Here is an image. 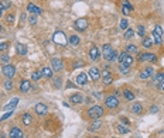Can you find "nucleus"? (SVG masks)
<instances>
[{
	"label": "nucleus",
	"instance_id": "nucleus-1",
	"mask_svg": "<svg viewBox=\"0 0 164 138\" xmlns=\"http://www.w3.org/2000/svg\"><path fill=\"white\" fill-rule=\"evenodd\" d=\"M103 114H105V111H103V107H101V106H92L91 109H88V111H86V116H88V118L89 120H99V118L102 117Z\"/></svg>",
	"mask_w": 164,
	"mask_h": 138
},
{
	"label": "nucleus",
	"instance_id": "nucleus-2",
	"mask_svg": "<svg viewBox=\"0 0 164 138\" xmlns=\"http://www.w3.org/2000/svg\"><path fill=\"white\" fill-rule=\"evenodd\" d=\"M118 62H119V64H122V65H126V66H129V68H130V66L133 65V62H135V58L132 57L130 54H127L126 51H125V52H120L119 54Z\"/></svg>",
	"mask_w": 164,
	"mask_h": 138
},
{
	"label": "nucleus",
	"instance_id": "nucleus-3",
	"mask_svg": "<svg viewBox=\"0 0 164 138\" xmlns=\"http://www.w3.org/2000/svg\"><path fill=\"white\" fill-rule=\"evenodd\" d=\"M105 106H106L108 109H116L118 106H119V99H118V96H115V94H112V96H106L105 97Z\"/></svg>",
	"mask_w": 164,
	"mask_h": 138
},
{
	"label": "nucleus",
	"instance_id": "nucleus-4",
	"mask_svg": "<svg viewBox=\"0 0 164 138\" xmlns=\"http://www.w3.org/2000/svg\"><path fill=\"white\" fill-rule=\"evenodd\" d=\"M137 61L139 62H157V55L154 54H149V52H139L137 55Z\"/></svg>",
	"mask_w": 164,
	"mask_h": 138
},
{
	"label": "nucleus",
	"instance_id": "nucleus-5",
	"mask_svg": "<svg viewBox=\"0 0 164 138\" xmlns=\"http://www.w3.org/2000/svg\"><path fill=\"white\" fill-rule=\"evenodd\" d=\"M2 73H3V75L7 77V79H12V77L16 75V66L10 65V64H7V65H3V68H2Z\"/></svg>",
	"mask_w": 164,
	"mask_h": 138
},
{
	"label": "nucleus",
	"instance_id": "nucleus-6",
	"mask_svg": "<svg viewBox=\"0 0 164 138\" xmlns=\"http://www.w3.org/2000/svg\"><path fill=\"white\" fill-rule=\"evenodd\" d=\"M88 55H89V59L91 61H99V58H101V51H99V48L96 47V45H92L89 48V51H88Z\"/></svg>",
	"mask_w": 164,
	"mask_h": 138
},
{
	"label": "nucleus",
	"instance_id": "nucleus-7",
	"mask_svg": "<svg viewBox=\"0 0 164 138\" xmlns=\"http://www.w3.org/2000/svg\"><path fill=\"white\" fill-rule=\"evenodd\" d=\"M74 28L77 30V31H79V33L85 31V30L88 28V20H86V18H78V20L74 23Z\"/></svg>",
	"mask_w": 164,
	"mask_h": 138
},
{
	"label": "nucleus",
	"instance_id": "nucleus-8",
	"mask_svg": "<svg viewBox=\"0 0 164 138\" xmlns=\"http://www.w3.org/2000/svg\"><path fill=\"white\" fill-rule=\"evenodd\" d=\"M51 68L55 72H61L62 69H64V61H62L61 58H53L51 59Z\"/></svg>",
	"mask_w": 164,
	"mask_h": 138
},
{
	"label": "nucleus",
	"instance_id": "nucleus-9",
	"mask_svg": "<svg viewBox=\"0 0 164 138\" xmlns=\"http://www.w3.org/2000/svg\"><path fill=\"white\" fill-rule=\"evenodd\" d=\"M153 75H154V69H153L152 66H146V68L139 73V77L143 79V80H147V79H150Z\"/></svg>",
	"mask_w": 164,
	"mask_h": 138
},
{
	"label": "nucleus",
	"instance_id": "nucleus-10",
	"mask_svg": "<svg viewBox=\"0 0 164 138\" xmlns=\"http://www.w3.org/2000/svg\"><path fill=\"white\" fill-rule=\"evenodd\" d=\"M102 75V77H103V85L105 86H108V85H112V82H113V76H112V73H111V71H109V68H105L103 69V72L101 73Z\"/></svg>",
	"mask_w": 164,
	"mask_h": 138
},
{
	"label": "nucleus",
	"instance_id": "nucleus-11",
	"mask_svg": "<svg viewBox=\"0 0 164 138\" xmlns=\"http://www.w3.org/2000/svg\"><path fill=\"white\" fill-rule=\"evenodd\" d=\"M88 76L92 79L94 82H96V80H99L101 79V71H99V68H96V66H92V68L88 71Z\"/></svg>",
	"mask_w": 164,
	"mask_h": 138
},
{
	"label": "nucleus",
	"instance_id": "nucleus-12",
	"mask_svg": "<svg viewBox=\"0 0 164 138\" xmlns=\"http://www.w3.org/2000/svg\"><path fill=\"white\" fill-rule=\"evenodd\" d=\"M34 111L38 114V116H45L48 113V106L44 104V103H37L34 106Z\"/></svg>",
	"mask_w": 164,
	"mask_h": 138
},
{
	"label": "nucleus",
	"instance_id": "nucleus-13",
	"mask_svg": "<svg viewBox=\"0 0 164 138\" xmlns=\"http://www.w3.org/2000/svg\"><path fill=\"white\" fill-rule=\"evenodd\" d=\"M84 102H85V97L81 93H74L70 96V103H72V104H82Z\"/></svg>",
	"mask_w": 164,
	"mask_h": 138
},
{
	"label": "nucleus",
	"instance_id": "nucleus-14",
	"mask_svg": "<svg viewBox=\"0 0 164 138\" xmlns=\"http://www.w3.org/2000/svg\"><path fill=\"white\" fill-rule=\"evenodd\" d=\"M30 89H31V82L27 79H21L20 85H19V90L21 93H27V92H30Z\"/></svg>",
	"mask_w": 164,
	"mask_h": 138
},
{
	"label": "nucleus",
	"instance_id": "nucleus-15",
	"mask_svg": "<svg viewBox=\"0 0 164 138\" xmlns=\"http://www.w3.org/2000/svg\"><path fill=\"white\" fill-rule=\"evenodd\" d=\"M54 41H55L57 44H61L62 47L67 44V40H65V37H64V33H61V31H57V33L54 34Z\"/></svg>",
	"mask_w": 164,
	"mask_h": 138
},
{
	"label": "nucleus",
	"instance_id": "nucleus-16",
	"mask_svg": "<svg viewBox=\"0 0 164 138\" xmlns=\"http://www.w3.org/2000/svg\"><path fill=\"white\" fill-rule=\"evenodd\" d=\"M10 138H24V133L19 127H13L10 130Z\"/></svg>",
	"mask_w": 164,
	"mask_h": 138
},
{
	"label": "nucleus",
	"instance_id": "nucleus-17",
	"mask_svg": "<svg viewBox=\"0 0 164 138\" xmlns=\"http://www.w3.org/2000/svg\"><path fill=\"white\" fill-rule=\"evenodd\" d=\"M27 12H29V13H33L34 16H40L43 10H41L38 6H36V4L29 3V4H27Z\"/></svg>",
	"mask_w": 164,
	"mask_h": 138
},
{
	"label": "nucleus",
	"instance_id": "nucleus-18",
	"mask_svg": "<svg viewBox=\"0 0 164 138\" xmlns=\"http://www.w3.org/2000/svg\"><path fill=\"white\" fill-rule=\"evenodd\" d=\"M113 52V48H112V45L111 44H105L103 45V48H102V55L103 58L108 61V58L111 57V54Z\"/></svg>",
	"mask_w": 164,
	"mask_h": 138
},
{
	"label": "nucleus",
	"instance_id": "nucleus-19",
	"mask_svg": "<svg viewBox=\"0 0 164 138\" xmlns=\"http://www.w3.org/2000/svg\"><path fill=\"white\" fill-rule=\"evenodd\" d=\"M88 83V75L86 73H79L78 76H77V85L78 86H85Z\"/></svg>",
	"mask_w": 164,
	"mask_h": 138
},
{
	"label": "nucleus",
	"instance_id": "nucleus-20",
	"mask_svg": "<svg viewBox=\"0 0 164 138\" xmlns=\"http://www.w3.org/2000/svg\"><path fill=\"white\" fill-rule=\"evenodd\" d=\"M144 109L143 106H142V103H133L132 104V113L133 114H137V116H140V114H143Z\"/></svg>",
	"mask_w": 164,
	"mask_h": 138
},
{
	"label": "nucleus",
	"instance_id": "nucleus-21",
	"mask_svg": "<svg viewBox=\"0 0 164 138\" xmlns=\"http://www.w3.org/2000/svg\"><path fill=\"white\" fill-rule=\"evenodd\" d=\"M17 103H19V99H17V97L12 99V100L9 102V104H6L3 107V110H6V111H13V110L17 107Z\"/></svg>",
	"mask_w": 164,
	"mask_h": 138
},
{
	"label": "nucleus",
	"instance_id": "nucleus-22",
	"mask_svg": "<svg viewBox=\"0 0 164 138\" xmlns=\"http://www.w3.org/2000/svg\"><path fill=\"white\" fill-rule=\"evenodd\" d=\"M16 51L19 55H27V52H29V49H27V47H26L24 44H21V42H17L16 44Z\"/></svg>",
	"mask_w": 164,
	"mask_h": 138
},
{
	"label": "nucleus",
	"instance_id": "nucleus-23",
	"mask_svg": "<svg viewBox=\"0 0 164 138\" xmlns=\"http://www.w3.org/2000/svg\"><path fill=\"white\" fill-rule=\"evenodd\" d=\"M115 130L119 133V134H129L130 133V128L125 124H116L115 126Z\"/></svg>",
	"mask_w": 164,
	"mask_h": 138
},
{
	"label": "nucleus",
	"instance_id": "nucleus-24",
	"mask_svg": "<svg viewBox=\"0 0 164 138\" xmlns=\"http://www.w3.org/2000/svg\"><path fill=\"white\" fill-rule=\"evenodd\" d=\"M21 123H23L24 126H31V123H33V117H31V114L30 113H23V116H21Z\"/></svg>",
	"mask_w": 164,
	"mask_h": 138
},
{
	"label": "nucleus",
	"instance_id": "nucleus-25",
	"mask_svg": "<svg viewBox=\"0 0 164 138\" xmlns=\"http://www.w3.org/2000/svg\"><path fill=\"white\" fill-rule=\"evenodd\" d=\"M41 73H43V76L45 77V79H51L53 77V68H48V66H44V68H41L40 69Z\"/></svg>",
	"mask_w": 164,
	"mask_h": 138
},
{
	"label": "nucleus",
	"instance_id": "nucleus-26",
	"mask_svg": "<svg viewBox=\"0 0 164 138\" xmlns=\"http://www.w3.org/2000/svg\"><path fill=\"white\" fill-rule=\"evenodd\" d=\"M142 45H143L146 49H149V48H152L153 45H154V41H153L152 37H144L143 41H142Z\"/></svg>",
	"mask_w": 164,
	"mask_h": 138
},
{
	"label": "nucleus",
	"instance_id": "nucleus-27",
	"mask_svg": "<svg viewBox=\"0 0 164 138\" xmlns=\"http://www.w3.org/2000/svg\"><path fill=\"white\" fill-rule=\"evenodd\" d=\"M122 93H123V97L126 99V100H129V102L135 100V93H133L130 89H123Z\"/></svg>",
	"mask_w": 164,
	"mask_h": 138
},
{
	"label": "nucleus",
	"instance_id": "nucleus-28",
	"mask_svg": "<svg viewBox=\"0 0 164 138\" xmlns=\"http://www.w3.org/2000/svg\"><path fill=\"white\" fill-rule=\"evenodd\" d=\"M68 42L71 44V47H78L79 42H81V40H79L78 35H75V34H72V35L68 38Z\"/></svg>",
	"mask_w": 164,
	"mask_h": 138
},
{
	"label": "nucleus",
	"instance_id": "nucleus-29",
	"mask_svg": "<svg viewBox=\"0 0 164 138\" xmlns=\"http://www.w3.org/2000/svg\"><path fill=\"white\" fill-rule=\"evenodd\" d=\"M14 21H16V14H14V13H9L7 16H6V24L13 25Z\"/></svg>",
	"mask_w": 164,
	"mask_h": 138
},
{
	"label": "nucleus",
	"instance_id": "nucleus-30",
	"mask_svg": "<svg viewBox=\"0 0 164 138\" xmlns=\"http://www.w3.org/2000/svg\"><path fill=\"white\" fill-rule=\"evenodd\" d=\"M126 52L127 54H137L139 52V48H137L135 44H129L126 47Z\"/></svg>",
	"mask_w": 164,
	"mask_h": 138
},
{
	"label": "nucleus",
	"instance_id": "nucleus-31",
	"mask_svg": "<svg viewBox=\"0 0 164 138\" xmlns=\"http://www.w3.org/2000/svg\"><path fill=\"white\" fill-rule=\"evenodd\" d=\"M12 7V2L10 0H0V8L2 10H7Z\"/></svg>",
	"mask_w": 164,
	"mask_h": 138
},
{
	"label": "nucleus",
	"instance_id": "nucleus-32",
	"mask_svg": "<svg viewBox=\"0 0 164 138\" xmlns=\"http://www.w3.org/2000/svg\"><path fill=\"white\" fill-rule=\"evenodd\" d=\"M101 126H102V123L99 121V120H94V123H92V124H91V127H89V131L99 130V128H101Z\"/></svg>",
	"mask_w": 164,
	"mask_h": 138
},
{
	"label": "nucleus",
	"instance_id": "nucleus-33",
	"mask_svg": "<svg viewBox=\"0 0 164 138\" xmlns=\"http://www.w3.org/2000/svg\"><path fill=\"white\" fill-rule=\"evenodd\" d=\"M123 37H125V40H130V38H133V37H135V31H133L132 28L125 30V34H123Z\"/></svg>",
	"mask_w": 164,
	"mask_h": 138
},
{
	"label": "nucleus",
	"instance_id": "nucleus-34",
	"mask_svg": "<svg viewBox=\"0 0 164 138\" xmlns=\"http://www.w3.org/2000/svg\"><path fill=\"white\" fill-rule=\"evenodd\" d=\"M118 58H119V52H118L116 49H113V52L111 54V57L108 58V62H116Z\"/></svg>",
	"mask_w": 164,
	"mask_h": 138
},
{
	"label": "nucleus",
	"instance_id": "nucleus-35",
	"mask_svg": "<svg viewBox=\"0 0 164 138\" xmlns=\"http://www.w3.org/2000/svg\"><path fill=\"white\" fill-rule=\"evenodd\" d=\"M119 72L122 73V75H129L130 73V68L126 65H122V64H119Z\"/></svg>",
	"mask_w": 164,
	"mask_h": 138
},
{
	"label": "nucleus",
	"instance_id": "nucleus-36",
	"mask_svg": "<svg viewBox=\"0 0 164 138\" xmlns=\"http://www.w3.org/2000/svg\"><path fill=\"white\" fill-rule=\"evenodd\" d=\"M53 85H54V87L55 89H60L62 86V79L60 76H57V77H54V80H53Z\"/></svg>",
	"mask_w": 164,
	"mask_h": 138
},
{
	"label": "nucleus",
	"instance_id": "nucleus-37",
	"mask_svg": "<svg viewBox=\"0 0 164 138\" xmlns=\"http://www.w3.org/2000/svg\"><path fill=\"white\" fill-rule=\"evenodd\" d=\"M41 76H43V73H41V71H34L33 73H31V80H40Z\"/></svg>",
	"mask_w": 164,
	"mask_h": 138
},
{
	"label": "nucleus",
	"instance_id": "nucleus-38",
	"mask_svg": "<svg viewBox=\"0 0 164 138\" xmlns=\"http://www.w3.org/2000/svg\"><path fill=\"white\" fill-rule=\"evenodd\" d=\"M13 87H14V85H13V80H10V79H7V80L4 82V89L7 90V92H12Z\"/></svg>",
	"mask_w": 164,
	"mask_h": 138
},
{
	"label": "nucleus",
	"instance_id": "nucleus-39",
	"mask_svg": "<svg viewBox=\"0 0 164 138\" xmlns=\"http://www.w3.org/2000/svg\"><path fill=\"white\" fill-rule=\"evenodd\" d=\"M152 35H153V41H154V44H156V45H161V44H163V38H161L160 35H157L156 33H153Z\"/></svg>",
	"mask_w": 164,
	"mask_h": 138
},
{
	"label": "nucleus",
	"instance_id": "nucleus-40",
	"mask_svg": "<svg viewBox=\"0 0 164 138\" xmlns=\"http://www.w3.org/2000/svg\"><path fill=\"white\" fill-rule=\"evenodd\" d=\"M153 33H156L157 35L163 37V34H164V30H163V27H161L160 24H156V27H154V31H153Z\"/></svg>",
	"mask_w": 164,
	"mask_h": 138
},
{
	"label": "nucleus",
	"instance_id": "nucleus-41",
	"mask_svg": "<svg viewBox=\"0 0 164 138\" xmlns=\"http://www.w3.org/2000/svg\"><path fill=\"white\" fill-rule=\"evenodd\" d=\"M119 27L122 30H127V28H129V21H127V18H122V20H120Z\"/></svg>",
	"mask_w": 164,
	"mask_h": 138
},
{
	"label": "nucleus",
	"instance_id": "nucleus-42",
	"mask_svg": "<svg viewBox=\"0 0 164 138\" xmlns=\"http://www.w3.org/2000/svg\"><path fill=\"white\" fill-rule=\"evenodd\" d=\"M164 80V73L163 72H160V73H157L156 76H154V82H157L159 85H160L161 82Z\"/></svg>",
	"mask_w": 164,
	"mask_h": 138
},
{
	"label": "nucleus",
	"instance_id": "nucleus-43",
	"mask_svg": "<svg viewBox=\"0 0 164 138\" xmlns=\"http://www.w3.org/2000/svg\"><path fill=\"white\" fill-rule=\"evenodd\" d=\"M0 62H2V64H4V65H7L9 62H10V57L4 54V55H2V57H0Z\"/></svg>",
	"mask_w": 164,
	"mask_h": 138
},
{
	"label": "nucleus",
	"instance_id": "nucleus-44",
	"mask_svg": "<svg viewBox=\"0 0 164 138\" xmlns=\"http://www.w3.org/2000/svg\"><path fill=\"white\" fill-rule=\"evenodd\" d=\"M137 31H139V35H140V37H143V38H144V27H143L142 24L137 25Z\"/></svg>",
	"mask_w": 164,
	"mask_h": 138
},
{
	"label": "nucleus",
	"instance_id": "nucleus-45",
	"mask_svg": "<svg viewBox=\"0 0 164 138\" xmlns=\"http://www.w3.org/2000/svg\"><path fill=\"white\" fill-rule=\"evenodd\" d=\"M12 114H13V111H7V113L4 114V116H2V117H0V121H4V120H7L9 117H12Z\"/></svg>",
	"mask_w": 164,
	"mask_h": 138
},
{
	"label": "nucleus",
	"instance_id": "nucleus-46",
	"mask_svg": "<svg viewBox=\"0 0 164 138\" xmlns=\"http://www.w3.org/2000/svg\"><path fill=\"white\" fill-rule=\"evenodd\" d=\"M9 42H0V52H2V51H6V49L9 48Z\"/></svg>",
	"mask_w": 164,
	"mask_h": 138
},
{
	"label": "nucleus",
	"instance_id": "nucleus-47",
	"mask_svg": "<svg viewBox=\"0 0 164 138\" xmlns=\"http://www.w3.org/2000/svg\"><path fill=\"white\" fill-rule=\"evenodd\" d=\"M81 66H84V61H75L74 69H78V68H81Z\"/></svg>",
	"mask_w": 164,
	"mask_h": 138
},
{
	"label": "nucleus",
	"instance_id": "nucleus-48",
	"mask_svg": "<svg viewBox=\"0 0 164 138\" xmlns=\"http://www.w3.org/2000/svg\"><path fill=\"white\" fill-rule=\"evenodd\" d=\"M122 6H126L129 10H133V6L129 3V0H123V4H122Z\"/></svg>",
	"mask_w": 164,
	"mask_h": 138
},
{
	"label": "nucleus",
	"instance_id": "nucleus-49",
	"mask_svg": "<svg viewBox=\"0 0 164 138\" xmlns=\"http://www.w3.org/2000/svg\"><path fill=\"white\" fill-rule=\"evenodd\" d=\"M122 13L125 14V16H127V14L130 13V10H129V8H127L126 6H122Z\"/></svg>",
	"mask_w": 164,
	"mask_h": 138
},
{
	"label": "nucleus",
	"instance_id": "nucleus-50",
	"mask_svg": "<svg viewBox=\"0 0 164 138\" xmlns=\"http://www.w3.org/2000/svg\"><path fill=\"white\" fill-rule=\"evenodd\" d=\"M29 21H30V24H33V25H34V24H36V23H37V16L30 17V20H29Z\"/></svg>",
	"mask_w": 164,
	"mask_h": 138
},
{
	"label": "nucleus",
	"instance_id": "nucleus-51",
	"mask_svg": "<svg viewBox=\"0 0 164 138\" xmlns=\"http://www.w3.org/2000/svg\"><path fill=\"white\" fill-rule=\"evenodd\" d=\"M159 111V109H157L156 106H153V107H150V113H157Z\"/></svg>",
	"mask_w": 164,
	"mask_h": 138
},
{
	"label": "nucleus",
	"instance_id": "nucleus-52",
	"mask_svg": "<svg viewBox=\"0 0 164 138\" xmlns=\"http://www.w3.org/2000/svg\"><path fill=\"white\" fill-rule=\"evenodd\" d=\"M122 121L125 123V126H129V120H127L126 117H122Z\"/></svg>",
	"mask_w": 164,
	"mask_h": 138
},
{
	"label": "nucleus",
	"instance_id": "nucleus-53",
	"mask_svg": "<svg viewBox=\"0 0 164 138\" xmlns=\"http://www.w3.org/2000/svg\"><path fill=\"white\" fill-rule=\"evenodd\" d=\"M160 89H161V90H163V92H164V80H163V82H161V83H160Z\"/></svg>",
	"mask_w": 164,
	"mask_h": 138
},
{
	"label": "nucleus",
	"instance_id": "nucleus-54",
	"mask_svg": "<svg viewBox=\"0 0 164 138\" xmlns=\"http://www.w3.org/2000/svg\"><path fill=\"white\" fill-rule=\"evenodd\" d=\"M3 12H4V10H2V8H0V18L3 17Z\"/></svg>",
	"mask_w": 164,
	"mask_h": 138
},
{
	"label": "nucleus",
	"instance_id": "nucleus-55",
	"mask_svg": "<svg viewBox=\"0 0 164 138\" xmlns=\"http://www.w3.org/2000/svg\"><path fill=\"white\" fill-rule=\"evenodd\" d=\"M0 33H2V25H0Z\"/></svg>",
	"mask_w": 164,
	"mask_h": 138
}]
</instances>
